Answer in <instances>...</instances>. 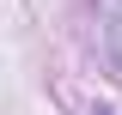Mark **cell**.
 <instances>
[{
	"label": "cell",
	"instance_id": "cell-1",
	"mask_svg": "<svg viewBox=\"0 0 122 115\" xmlns=\"http://www.w3.org/2000/svg\"><path fill=\"white\" fill-rule=\"evenodd\" d=\"M92 18H98V49H104V61L122 73V0H98Z\"/></svg>",
	"mask_w": 122,
	"mask_h": 115
},
{
	"label": "cell",
	"instance_id": "cell-2",
	"mask_svg": "<svg viewBox=\"0 0 122 115\" xmlns=\"http://www.w3.org/2000/svg\"><path fill=\"white\" fill-rule=\"evenodd\" d=\"M92 115H110V109H92Z\"/></svg>",
	"mask_w": 122,
	"mask_h": 115
}]
</instances>
